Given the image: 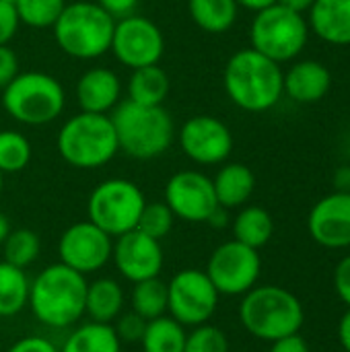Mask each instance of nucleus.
<instances>
[{
    "mask_svg": "<svg viewBox=\"0 0 350 352\" xmlns=\"http://www.w3.org/2000/svg\"><path fill=\"white\" fill-rule=\"evenodd\" d=\"M223 89L235 107L250 113H264L285 95L283 68L254 47L237 50L225 64Z\"/></svg>",
    "mask_w": 350,
    "mask_h": 352,
    "instance_id": "nucleus-1",
    "label": "nucleus"
},
{
    "mask_svg": "<svg viewBox=\"0 0 350 352\" xmlns=\"http://www.w3.org/2000/svg\"><path fill=\"white\" fill-rule=\"evenodd\" d=\"M118 146L136 161H151L169 151L175 140V124L163 105H138L128 99L120 101L109 113Z\"/></svg>",
    "mask_w": 350,
    "mask_h": 352,
    "instance_id": "nucleus-2",
    "label": "nucleus"
},
{
    "mask_svg": "<svg viewBox=\"0 0 350 352\" xmlns=\"http://www.w3.org/2000/svg\"><path fill=\"white\" fill-rule=\"evenodd\" d=\"M85 274L58 262L43 268L29 289L33 316L50 328H68L85 316Z\"/></svg>",
    "mask_w": 350,
    "mask_h": 352,
    "instance_id": "nucleus-3",
    "label": "nucleus"
},
{
    "mask_svg": "<svg viewBox=\"0 0 350 352\" xmlns=\"http://www.w3.org/2000/svg\"><path fill=\"white\" fill-rule=\"evenodd\" d=\"M56 148L62 161L74 169H99L120 153L109 113L89 111H78L62 124Z\"/></svg>",
    "mask_w": 350,
    "mask_h": 352,
    "instance_id": "nucleus-4",
    "label": "nucleus"
},
{
    "mask_svg": "<svg viewBox=\"0 0 350 352\" xmlns=\"http://www.w3.org/2000/svg\"><path fill=\"white\" fill-rule=\"evenodd\" d=\"M239 320L254 338L274 342L297 334L305 322V311L291 291L276 285H264L254 287L243 295Z\"/></svg>",
    "mask_w": 350,
    "mask_h": 352,
    "instance_id": "nucleus-5",
    "label": "nucleus"
},
{
    "mask_svg": "<svg viewBox=\"0 0 350 352\" xmlns=\"http://www.w3.org/2000/svg\"><path fill=\"white\" fill-rule=\"evenodd\" d=\"M116 19L109 16L95 0L66 2L54 23L58 47L74 60H95L109 52Z\"/></svg>",
    "mask_w": 350,
    "mask_h": 352,
    "instance_id": "nucleus-6",
    "label": "nucleus"
},
{
    "mask_svg": "<svg viewBox=\"0 0 350 352\" xmlns=\"http://www.w3.org/2000/svg\"><path fill=\"white\" fill-rule=\"evenodd\" d=\"M2 107L23 126H47L62 116L66 93L56 76L27 70L19 72L2 89Z\"/></svg>",
    "mask_w": 350,
    "mask_h": 352,
    "instance_id": "nucleus-7",
    "label": "nucleus"
},
{
    "mask_svg": "<svg viewBox=\"0 0 350 352\" xmlns=\"http://www.w3.org/2000/svg\"><path fill=\"white\" fill-rule=\"evenodd\" d=\"M309 25L305 14L283 4H272L252 19L250 47L274 60L276 64L293 62L309 41Z\"/></svg>",
    "mask_w": 350,
    "mask_h": 352,
    "instance_id": "nucleus-8",
    "label": "nucleus"
},
{
    "mask_svg": "<svg viewBox=\"0 0 350 352\" xmlns=\"http://www.w3.org/2000/svg\"><path fill=\"white\" fill-rule=\"evenodd\" d=\"M146 200L142 190L124 177H109L95 186L89 196V221L105 231L109 237H120L136 229Z\"/></svg>",
    "mask_w": 350,
    "mask_h": 352,
    "instance_id": "nucleus-9",
    "label": "nucleus"
},
{
    "mask_svg": "<svg viewBox=\"0 0 350 352\" xmlns=\"http://www.w3.org/2000/svg\"><path fill=\"white\" fill-rule=\"evenodd\" d=\"M219 293L204 270L186 268L167 283V314L184 328L208 324L219 307Z\"/></svg>",
    "mask_w": 350,
    "mask_h": 352,
    "instance_id": "nucleus-10",
    "label": "nucleus"
},
{
    "mask_svg": "<svg viewBox=\"0 0 350 352\" xmlns=\"http://www.w3.org/2000/svg\"><path fill=\"white\" fill-rule=\"evenodd\" d=\"M204 272L219 295L239 297L256 287L262 272V260L258 250L231 239L210 254Z\"/></svg>",
    "mask_w": 350,
    "mask_h": 352,
    "instance_id": "nucleus-11",
    "label": "nucleus"
},
{
    "mask_svg": "<svg viewBox=\"0 0 350 352\" xmlns=\"http://www.w3.org/2000/svg\"><path fill=\"white\" fill-rule=\"evenodd\" d=\"M109 52L130 70L153 66L159 64L165 54V37L157 23L134 12L116 21Z\"/></svg>",
    "mask_w": 350,
    "mask_h": 352,
    "instance_id": "nucleus-12",
    "label": "nucleus"
},
{
    "mask_svg": "<svg viewBox=\"0 0 350 352\" xmlns=\"http://www.w3.org/2000/svg\"><path fill=\"white\" fill-rule=\"evenodd\" d=\"M184 155L198 165H223L233 153L229 126L215 116H192L175 132Z\"/></svg>",
    "mask_w": 350,
    "mask_h": 352,
    "instance_id": "nucleus-13",
    "label": "nucleus"
},
{
    "mask_svg": "<svg viewBox=\"0 0 350 352\" xmlns=\"http://www.w3.org/2000/svg\"><path fill=\"white\" fill-rule=\"evenodd\" d=\"M163 202L171 208L175 219L186 223H206L219 208L212 177L196 169H182L173 173L165 184Z\"/></svg>",
    "mask_w": 350,
    "mask_h": 352,
    "instance_id": "nucleus-14",
    "label": "nucleus"
},
{
    "mask_svg": "<svg viewBox=\"0 0 350 352\" xmlns=\"http://www.w3.org/2000/svg\"><path fill=\"white\" fill-rule=\"evenodd\" d=\"M113 237L91 221L70 225L58 241L60 262L80 274H93L111 260Z\"/></svg>",
    "mask_w": 350,
    "mask_h": 352,
    "instance_id": "nucleus-15",
    "label": "nucleus"
},
{
    "mask_svg": "<svg viewBox=\"0 0 350 352\" xmlns=\"http://www.w3.org/2000/svg\"><path fill=\"white\" fill-rule=\"evenodd\" d=\"M111 260L118 272L134 283L157 278L163 270V248L161 241L144 235L138 229H132L113 239Z\"/></svg>",
    "mask_w": 350,
    "mask_h": 352,
    "instance_id": "nucleus-16",
    "label": "nucleus"
},
{
    "mask_svg": "<svg viewBox=\"0 0 350 352\" xmlns=\"http://www.w3.org/2000/svg\"><path fill=\"white\" fill-rule=\"evenodd\" d=\"M311 239L326 250L350 248V192H332L320 198L307 217Z\"/></svg>",
    "mask_w": 350,
    "mask_h": 352,
    "instance_id": "nucleus-17",
    "label": "nucleus"
},
{
    "mask_svg": "<svg viewBox=\"0 0 350 352\" xmlns=\"http://www.w3.org/2000/svg\"><path fill=\"white\" fill-rule=\"evenodd\" d=\"M74 97L80 111L89 113H111L122 101V80L105 66L85 70L74 87Z\"/></svg>",
    "mask_w": 350,
    "mask_h": 352,
    "instance_id": "nucleus-18",
    "label": "nucleus"
},
{
    "mask_svg": "<svg viewBox=\"0 0 350 352\" xmlns=\"http://www.w3.org/2000/svg\"><path fill=\"white\" fill-rule=\"evenodd\" d=\"M332 89V72L320 60H299L283 72V91L295 103H320Z\"/></svg>",
    "mask_w": 350,
    "mask_h": 352,
    "instance_id": "nucleus-19",
    "label": "nucleus"
},
{
    "mask_svg": "<svg viewBox=\"0 0 350 352\" xmlns=\"http://www.w3.org/2000/svg\"><path fill=\"white\" fill-rule=\"evenodd\" d=\"M309 31L330 45H350V0H316L307 10Z\"/></svg>",
    "mask_w": 350,
    "mask_h": 352,
    "instance_id": "nucleus-20",
    "label": "nucleus"
},
{
    "mask_svg": "<svg viewBox=\"0 0 350 352\" xmlns=\"http://www.w3.org/2000/svg\"><path fill=\"white\" fill-rule=\"evenodd\" d=\"M212 188L219 206L227 210L241 208L256 190V175L243 163H225L212 177Z\"/></svg>",
    "mask_w": 350,
    "mask_h": 352,
    "instance_id": "nucleus-21",
    "label": "nucleus"
},
{
    "mask_svg": "<svg viewBox=\"0 0 350 352\" xmlns=\"http://www.w3.org/2000/svg\"><path fill=\"white\" fill-rule=\"evenodd\" d=\"M124 309V291L113 278H97L87 285L85 314L91 322L111 324L122 316Z\"/></svg>",
    "mask_w": 350,
    "mask_h": 352,
    "instance_id": "nucleus-22",
    "label": "nucleus"
},
{
    "mask_svg": "<svg viewBox=\"0 0 350 352\" xmlns=\"http://www.w3.org/2000/svg\"><path fill=\"white\" fill-rule=\"evenodd\" d=\"M169 74L159 64L134 68L126 82L128 101L138 105H163L169 95Z\"/></svg>",
    "mask_w": 350,
    "mask_h": 352,
    "instance_id": "nucleus-23",
    "label": "nucleus"
},
{
    "mask_svg": "<svg viewBox=\"0 0 350 352\" xmlns=\"http://www.w3.org/2000/svg\"><path fill=\"white\" fill-rule=\"evenodd\" d=\"M188 12L196 27L206 33H227L239 14L235 0H188Z\"/></svg>",
    "mask_w": 350,
    "mask_h": 352,
    "instance_id": "nucleus-24",
    "label": "nucleus"
},
{
    "mask_svg": "<svg viewBox=\"0 0 350 352\" xmlns=\"http://www.w3.org/2000/svg\"><path fill=\"white\" fill-rule=\"evenodd\" d=\"M272 214L262 206H243L233 219V239L248 248L260 250L272 239Z\"/></svg>",
    "mask_w": 350,
    "mask_h": 352,
    "instance_id": "nucleus-25",
    "label": "nucleus"
},
{
    "mask_svg": "<svg viewBox=\"0 0 350 352\" xmlns=\"http://www.w3.org/2000/svg\"><path fill=\"white\" fill-rule=\"evenodd\" d=\"M60 352H122V342L111 324L89 322L66 338Z\"/></svg>",
    "mask_w": 350,
    "mask_h": 352,
    "instance_id": "nucleus-26",
    "label": "nucleus"
},
{
    "mask_svg": "<svg viewBox=\"0 0 350 352\" xmlns=\"http://www.w3.org/2000/svg\"><path fill=\"white\" fill-rule=\"evenodd\" d=\"M31 283L25 268L0 262V318H12L29 305Z\"/></svg>",
    "mask_w": 350,
    "mask_h": 352,
    "instance_id": "nucleus-27",
    "label": "nucleus"
},
{
    "mask_svg": "<svg viewBox=\"0 0 350 352\" xmlns=\"http://www.w3.org/2000/svg\"><path fill=\"white\" fill-rule=\"evenodd\" d=\"M188 332L171 316H161L146 322L140 338L142 352H184Z\"/></svg>",
    "mask_w": 350,
    "mask_h": 352,
    "instance_id": "nucleus-28",
    "label": "nucleus"
},
{
    "mask_svg": "<svg viewBox=\"0 0 350 352\" xmlns=\"http://www.w3.org/2000/svg\"><path fill=\"white\" fill-rule=\"evenodd\" d=\"M130 303L132 311L146 322L167 316V283H163L159 276L134 283Z\"/></svg>",
    "mask_w": 350,
    "mask_h": 352,
    "instance_id": "nucleus-29",
    "label": "nucleus"
},
{
    "mask_svg": "<svg viewBox=\"0 0 350 352\" xmlns=\"http://www.w3.org/2000/svg\"><path fill=\"white\" fill-rule=\"evenodd\" d=\"M2 252H4V262L19 268H27L39 258L41 252L39 235L31 229H14V231L10 229V233L2 243Z\"/></svg>",
    "mask_w": 350,
    "mask_h": 352,
    "instance_id": "nucleus-30",
    "label": "nucleus"
},
{
    "mask_svg": "<svg viewBox=\"0 0 350 352\" xmlns=\"http://www.w3.org/2000/svg\"><path fill=\"white\" fill-rule=\"evenodd\" d=\"M33 157L31 142L19 130H0V171L19 173Z\"/></svg>",
    "mask_w": 350,
    "mask_h": 352,
    "instance_id": "nucleus-31",
    "label": "nucleus"
},
{
    "mask_svg": "<svg viewBox=\"0 0 350 352\" xmlns=\"http://www.w3.org/2000/svg\"><path fill=\"white\" fill-rule=\"evenodd\" d=\"M64 6L66 0H14L19 23L31 29H52Z\"/></svg>",
    "mask_w": 350,
    "mask_h": 352,
    "instance_id": "nucleus-32",
    "label": "nucleus"
},
{
    "mask_svg": "<svg viewBox=\"0 0 350 352\" xmlns=\"http://www.w3.org/2000/svg\"><path fill=\"white\" fill-rule=\"evenodd\" d=\"M173 221H175V217L165 202H151V204L146 202L142 212H140L136 229L142 231L144 235L161 241L163 237H167L171 233Z\"/></svg>",
    "mask_w": 350,
    "mask_h": 352,
    "instance_id": "nucleus-33",
    "label": "nucleus"
},
{
    "mask_svg": "<svg viewBox=\"0 0 350 352\" xmlns=\"http://www.w3.org/2000/svg\"><path fill=\"white\" fill-rule=\"evenodd\" d=\"M184 352H229V338L221 328L202 324L188 334Z\"/></svg>",
    "mask_w": 350,
    "mask_h": 352,
    "instance_id": "nucleus-34",
    "label": "nucleus"
},
{
    "mask_svg": "<svg viewBox=\"0 0 350 352\" xmlns=\"http://www.w3.org/2000/svg\"><path fill=\"white\" fill-rule=\"evenodd\" d=\"M144 328H146V320H142L134 311L120 316L116 320V326H113L120 342H140V338L144 334Z\"/></svg>",
    "mask_w": 350,
    "mask_h": 352,
    "instance_id": "nucleus-35",
    "label": "nucleus"
},
{
    "mask_svg": "<svg viewBox=\"0 0 350 352\" xmlns=\"http://www.w3.org/2000/svg\"><path fill=\"white\" fill-rule=\"evenodd\" d=\"M19 16L12 2L0 0V45H8V41L19 31Z\"/></svg>",
    "mask_w": 350,
    "mask_h": 352,
    "instance_id": "nucleus-36",
    "label": "nucleus"
},
{
    "mask_svg": "<svg viewBox=\"0 0 350 352\" xmlns=\"http://www.w3.org/2000/svg\"><path fill=\"white\" fill-rule=\"evenodd\" d=\"M21 72L19 56L10 45H0V91Z\"/></svg>",
    "mask_w": 350,
    "mask_h": 352,
    "instance_id": "nucleus-37",
    "label": "nucleus"
},
{
    "mask_svg": "<svg viewBox=\"0 0 350 352\" xmlns=\"http://www.w3.org/2000/svg\"><path fill=\"white\" fill-rule=\"evenodd\" d=\"M334 291L340 301L350 307V254L338 262L334 270Z\"/></svg>",
    "mask_w": 350,
    "mask_h": 352,
    "instance_id": "nucleus-38",
    "label": "nucleus"
},
{
    "mask_svg": "<svg viewBox=\"0 0 350 352\" xmlns=\"http://www.w3.org/2000/svg\"><path fill=\"white\" fill-rule=\"evenodd\" d=\"M6 352H60L56 344H52L47 338L41 336H27L17 340Z\"/></svg>",
    "mask_w": 350,
    "mask_h": 352,
    "instance_id": "nucleus-39",
    "label": "nucleus"
},
{
    "mask_svg": "<svg viewBox=\"0 0 350 352\" xmlns=\"http://www.w3.org/2000/svg\"><path fill=\"white\" fill-rule=\"evenodd\" d=\"M95 2H97L109 16H113V19L118 21V19H124V16L134 14L140 0H95Z\"/></svg>",
    "mask_w": 350,
    "mask_h": 352,
    "instance_id": "nucleus-40",
    "label": "nucleus"
},
{
    "mask_svg": "<svg viewBox=\"0 0 350 352\" xmlns=\"http://www.w3.org/2000/svg\"><path fill=\"white\" fill-rule=\"evenodd\" d=\"M270 344H272L270 352H311L307 340L299 332L291 334V336H285V338H278V340H274Z\"/></svg>",
    "mask_w": 350,
    "mask_h": 352,
    "instance_id": "nucleus-41",
    "label": "nucleus"
},
{
    "mask_svg": "<svg viewBox=\"0 0 350 352\" xmlns=\"http://www.w3.org/2000/svg\"><path fill=\"white\" fill-rule=\"evenodd\" d=\"M334 188H336V192H350V165H342L336 169Z\"/></svg>",
    "mask_w": 350,
    "mask_h": 352,
    "instance_id": "nucleus-42",
    "label": "nucleus"
},
{
    "mask_svg": "<svg viewBox=\"0 0 350 352\" xmlns=\"http://www.w3.org/2000/svg\"><path fill=\"white\" fill-rule=\"evenodd\" d=\"M338 338H340V344L347 352H350V307L349 311L342 316L340 324H338Z\"/></svg>",
    "mask_w": 350,
    "mask_h": 352,
    "instance_id": "nucleus-43",
    "label": "nucleus"
},
{
    "mask_svg": "<svg viewBox=\"0 0 350 352\" xmlns=\"http://www.w3.org/2000/svg\"><path fill=\"white\" fill-rule=\"evenodd\" d=\"M239 8H245V10H252V12H260L272 4H276V0H235Z\"/></svg>",
    "mask_w": 350,
    "mask_h": 352,
    "instance_id": "nucleus-44",
    "label": "nucleus"
},
{
    "mask_svg": "<svg viewBox=\"0 0 350 352\" xmlns=\"http://www.w3.org/2000/svg\"><path fill=\"white\" fill-rule=\"evenodd\" d=\"M229 210L227 208H223V206H219L212 214H210V219L206 221L210 227H217V229H223L227 223H229V214H227Z\"/></svg>",
    "mask_w": 350,
    "mask_h": 352,
    "instance_id": "nucleus-45",
    "label": "nucleus"
},
{
    "mask_svg": "<svg viewBox=\"0 0 350 352\" xmlns=\"http://www.w3.org/2000/svg\"><path fill=\"white\" fill-rule=\"evenodd\" d=\"M276 2L283 4V6H287V8H291V10H297V12L305 14L316 0H276Z\"/></svg>",
    "mask_w": 350,
    "mask_h": 352,
    "instance_id": "nucleus-46",
    "label": "nucleus"
},
{
    "mask_svg": "<svg viewBox=\"0 0 350 352\" xmlns=\"http://www.w3.org/2000/svg\"><path fill=\"white\" fill-rule=\"evenodd\" d=\"M10 233V223H8V219H6V214L4 212H0V245L4 243V239H6V235Z\"/></svg>",
    "mask_w": 350,
    "mask_h": 352,
    "instance_id": "nucleus-47",
    "label": "nucleus"
},
{
    "mask_svg": "<svg viewBox=\"0 0 350 352\" xmlns=\"http://www.w3.org/2000/svg\"><path fill=\"white\" fill-rule=\"evenodd\" d=\"M2 190H4V173L0 171V194H2Z\"/></svg>",
    "mask_w": 350,
    "mask_h": 352,
    "instance_id": "nucleus-48",
    "label": "nucleus"
}]
</instances>
